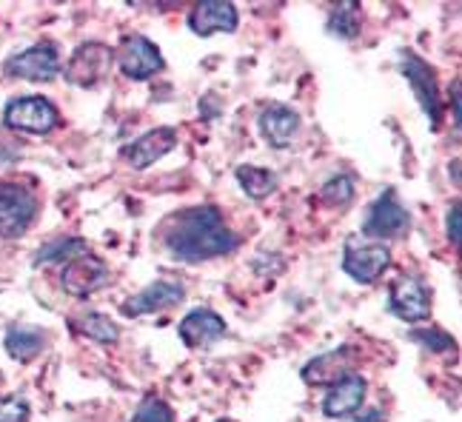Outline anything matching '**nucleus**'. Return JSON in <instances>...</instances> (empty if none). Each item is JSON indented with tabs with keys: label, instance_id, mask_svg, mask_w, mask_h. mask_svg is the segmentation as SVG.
Segmentation results:
<instances>
[{
	"label": "nucleus",
	"instance_id": "obj_6",
	"mask_svg": "<svg viewBox=\"0 0 462 422\" xmlns=\"http://www.w3.org/2000/svg\"><path fill=\"white\" fill-rule=\"evenodd\" d=\"M400 75L408 80V86L414 89L425 117L431 120V126L439 129L442 120V97H439V83L434 69L425 63L414 51H400Z\"/></svg>",
	"mask_w": 462,
	"mask_h": 422
},
{
	"label": "nucleus",
	"instance_id": "obj_8",
	"mask_svg": "<svg viewBox=\"0 0 462 422\" xmlns=\"http://www.w3.org/2000/svg\"><path fill=\"white\" fill-rule=\"evenodd\" d=\"M60 51L55 43H34L23 51L12 55L4 66V72L17 80H32V83H49L60 75Z\"/></svg>",
	"mask_w": 462,
	"mask_h": 422
},
{
	"label": "nucleus",
	"instance_id": "obj_19",
	"mask_svg": "<svg viewBox=\"0 0 462 422\" xmlns=\"http://www.w3.org/2000/svg\"><path fill=\"white\" fill-rule=\"evenodd\" d=\"M6 354L17 362H32L46 348V334L32 326H12L4 337Z\"/></svg>",
	"mask_w": 462,
	"mask_h": 422
},
{
	"label": "nucleus",
	"instance_id": "obj_27",
	"mask_svg": "<svg viewBox=\"0 0 462 422\" xmlns=\"http://www.w3.org/2000/svg\"><path fill=\"white\" fill-rule=\"evenodd\" d=\"M414 340L420 345H425L429 351H451L454 348V337L439 328H429V331H414Z\"/></svg>",
	"mask_w": 462,
	"mask_h": 422
},
{
	"label": "nucleus",
	"instance_id": "obj_13",
	"mask_svg": "<svg viewBox=\"0 0 462 422\" xmlns=\"http://www.w3.org/2000/svg\"><path fill=\"white\" fill-rule=\"evenodd\" d=\"M240 26V14L237 6L231 0H203L191 9L189 14V29L200 38L217 32H235Z\"/></svg>",
	"mask_w": 462,
	"mask_h": 422
},
{
	"label": "nucleus",
	"instance_id": "obj_10",
	"mask_svg": "<svg viewBox=\"0 0 462 422\" xmlns=\"http://www.w3.org/2000/svg\"><path fill=\"white\" fill-rule=\"evenodd\" d=\"M109 280H112L109 266H106L100 257L86 252V254L66 262V269L60 274V286L66 294H72V297H88V294H95V291L109 286Z\"/></svg>",
	"mask_w": 462,
	"mask_h": 422
},
{
	"label": "nucleus",
	"instance_id": "obj_30",
	"mask_svg": "<svg viewBox=\"0 0 462 422\" xmlns=\"http://www.w3.org/2000/svg\"><path fill=\"white\" fill-rule=\"evenodd\" d=\"M451 97H454V123L459 129V80H454V86H451Z\"/></svg>",
	"mask_w": 462,
	"mask_h": 422
},
{
	"label": "nucleus",
	"instance_id": "obj_12",
	"mask_svg": "<svg viewBox=\"0 0 462 422\" xmlns=\"http://www.w3.org/2000/svg\"><path fill=\"white\" fill-rule=\"evenodd\" d=\"M357 357H360L357 348L340 345V348L326 351V354H319L311 362H306L300 377H303L309 385H326V389H331V385H337L340 380L351 377V368L357 362Z\"/></svg>",
	"mask_w": 462,
	"mask_h": 422
},
{
	"label": "nucleus",
	"instance_id": "obj_14",
	"mask_svg": "<svg viewBox=\"0 0 462 422\" xmlns=\"http://www.w3.org/2000/svg\"><path fill=\"white\" fill-rule=\"evenodd\" d=\"M183 286L171 283V280H157V283L146 286L140 294H132L126 303L120 306V311L126 316H143V314H157L169 311L177 303H183Z\"/></svg>",
	"mask_w": 462,
	"mask_h": 422
},
{
	"label": "nucleus",
	"instance_id": "obj_26",
	"mask_svg": "<svg viewBox=\"0 0 462 422\" xmlns=\"http://www.w3.org/2000/svg\"><path fill=\"white\" fill-rule=\"evenodd\" d=\"M29 402L23 397H0V422H29Z\"/></svg>",
	"mask_w": 462,
	"mask_h": 422
},
{
	"label": "nucleus",
	"instance_id": "obj_25",
	"mask_svg": "<svg viewBox=\"0 0 462 422\" xmlns=\"http://www.w3.org/2000/svg\"><path fill=\"white\" fill-rule=\"evenodd\" d=\"M132 422H174V411L166 399L149 397V399L140 402V408H137Z\"/></svg>",
	"mask_w": 462,
	"mask_h": 422
},
{
	"label": "nucleus",
	"instance_id": "obj_31",
	"mask_svg": "<svg viewBox=\"0 0 462 422\" xmlns=\"http://www.w3.org/2000/svg\"><path fill=\"white\" fill-rule=\"evenodd\" d=\"M217 422H228V419H217Z\"/></svg>",
	"mask_w": 462,
	"mask_h": 422
},
{
	"label": "nucleus",
	"instance_id": "obj_29",
	"mask_svg": "<svg viewBox=\"0 0 462 422\" xmlns=\"http://www.w3.org/2000/svg\"><path fill=\"white\" fill-rule=\"evenodd\" d=\"M354 422H385V414H383V408H365Z\"/></svg>",
	"mask_w": 462,
	"mask_h": 422
},
{
	"label": "nucleus",
	"instance_id": "obj_3",
	"mask_svg": "<svg viewBox=\"0 0 462 422\" xmlns=\"http://www.w3.org/2000/svg\"><path fill=\"white\" fill-rule=\"evenodd\" d=\"M4 123H6V129H12V132L49 134V132H55L60 126V112L49 97L26 95V97H14L6 106Z\"/></svg>",
	"mask_w": 462,
	"mask_h": 422
},
{
	"label": "nucleus",
	"instance_id": "obj_1",
	"mask_svg": "<svg viewBox=\"0 0 462 422\" xmlns=\"http://www.w3.org/2000/svg\"><path fill=\"white\" fill-rule=\"evenodd\" d=\"M163 245L177 260L203 262L235 252L240 245V234L226 225L220 208L194 206L177 211L163 223Z\"/></svg>",
	"mask_w": 462,
	"mask_h": 422
},
{
	"label": "nucleus",
	"instance_id": "obj_2",
	"mask_svg": "<svg viewBox=\"0 0 462 422\" xmlns=\"http://www.w3.org/2000/svg\"><path fill=\"white\" fill-rule=\"evenodd\" d=\"M38 195L26 183L0 180V237H23L34 217H38Z\"/></svg>",
	"mask_w": 462,
	"mask_h": 422
},
{
	"label": "nucleus",
	"instance_id": "obj_28",
	"mask_svg": "<svg viewBox=\"0 0 462 422\" xmlns=\"http://www.w3.org/2000/svg\"><path fill=\"white\" fill-rule=\"evenodd\" d=\"M459 215H462L459 203H451L448 217H446V228H448V240H451L454 245H459Z\"/></svg>",
	"mask_w": 462,
	"mask_h": 422
},
{
	"label": "nucleus",
	"instance_id": "obj_9",
	"mask_svg": "<svg viewBox=\"0 0 462 422\" xmlns=\"http://www.w3.org/2000/svg\"><path fill=\"white\" fill-rule=\"evenodd\" d=\"M391 266V249L385 243H360L351 237L343 252V271L354 283L371 286L383 277V271Z\"/></svg>",
	"mask_w": 462,
	"mask_h": 422
},
{
	"label": "nucleus",
	"instance_id": "obj_17",
	"mask_svg": "<svg viewBox=\"0 0 462 422\" xmlns=\"http://www.w3.org/2000/svg\"><path fill=\"white\" fill-rule=\"evenodd\" d=\"M257 126L265 137V143L274 146V149H286L294 143V137L300 132V115L291 109V106L272 103L260 112Z\"/></svg>",
	"mask_w": 462,
	"mask_h": 422
},
{
	"label": "nucleus",
	"instance_id": "obj_22",
	"mask_svg": "<svg viewBox=\"0 0 462 422\" xmlns=\"http://www.w3.org/2000/svg\"><path fill=\"white\" fill-rule=\"evenodd\" d=\"M363 9H360V4H337L334 6V12H331V21H328V32H334L337 38H346V41H351V38H357L360 34V26H363Z\"/></svg>",
	"mask_w": 462,
	"mask_h": 422
},
{
	"label": "nucleus",
	"instance_id": "obj_20",
	"mask_svg": "<svg viewBox=\"0 0 462 422\" xmlns=\"http://www.w3.org/2000/svg\"><path fill=\"white\" fill-rule=\"evenodd\" d=\"M72 328L78 334H83L86 340L92 343H100V345H115L120 340V328L117 323H112L106 314H97V311H86V314H78L72 320Z\"/></svg>",
	"mask_w": 462,
	"mask_h": 422
},
{
	"label": "nucleus",
	"instance_id": "obj_7",
	"mask_svg": "<svg viewBox=\"0 0 462 422\" xmlns=\"http://www.w3.org/2000/svg\"><path fill=\"white\" fill-rule=\"evenodd\" d=\"M388 311L402 323H425L431 316V291L417 274H400L388 291Z\"/></svg>",
	"mask_w": 462,
	"mask_h": 422
},
{
	"label": "nucleus",
	"instance_id": "obj_21",
	"mask_svg": "<svg viewBox=\"0 0 462 422\" xmlns=\"http://www.w3.org/2000/svg\"><path fill=\"white\" fill-rule=\"evenodd\" d=\"M237 180H240V188H243L252 200H265V197L274 195V191H277V178H274V171L260 169V166H240V169H237Z\"/></svg>",
	"mask_w": 462,
	"mask_h": 422
},
{
	"label": "nucleus",
	"instance_id": "obj_4",
	"mask_svg": "<svg viewBox=\"0 0 462 422\" xmlns=\"http://www.w3.org/2000/svg\"><path fill=\"white\" fill-rule=\"evenodd\" d=\"M115 63V49L106 46L100 41H88L80 43L72 58H69L66 69H63V78L69 86H78V89H92V86L103 83L109 69Z\"/></svg>",
	"mask_w": 462,
	"mask_h": 422
},
{
	"label": "nucleus",
	"instance_id": "obj_16",
	"mask_svg": "<svg viewBox=\"0 0 462 422\" xmlns=\"http://www.w3.org/2000/svg\"><path fill=\"white\" fill-rule=\"evenodd\" d=\"M174 146H177V132L171 126H160V129L140 134L132 146L123 149V157H126V163L132 169L143 171L152 163H157L160 157H166Z\"/></svg>",
	"mask_w": 462,
	"mask_h": 422
},
{
	"label": "nucleus",
	"instance_id": "obj_15",
	"mask_svg": "<svg viewBox=\"0 0 462 422\" xmlns=\"http://www.w3.org/2000/svg\"><path fill=\"white\" fill-rule=\"evenodd\" d=\"M177 334H180V340L189 348H206L223 340L226 320L211 308H191L180 320V326H177Z\"/></svg>",
	"mask_w": 462,
	"mask_h": 422
},
{
	"label": "nucleus",
	"instance_id": "obj_11",
	"mask_svg": "<svg viewBox=\"0 0 462 422\" xmlns=\"http://www.w3.org/2000/svg\"><path fill=\"white\" fill-rule=\"evenodd\" d=\"M117 66L129 80H149L166 63H163V55H160V49L149 38H143V34H129L117 49Z\"/></svg>",
	"mask_w": 462,
	"mask_h": 422
},
{
	"label": "nucleus",
	"instance_id": "obj_5",
	"mask_svg": "<svg viewBox=\"0 0 462 422\" xmlns=\"http://www.w3.org/2000/svg\"><path fill=\"white\" fill-rule=\"evenodd\" d=\"M408 225H411V215L405 211L400 203L394 188H385L383 195L368 206L365 220H363V234L374 237V240H394L408 234Z\"/></svg>",
	"mask_w": 462,
	"mask_h": 422
},
{
	"label": "nucleus",
	"instance_id": "obj_24",
	"mask_svg": "<svg viewBox=\"0 0 462 422\" xmlns=\"http://www.w3.org/2000/svg\"><path fill=\"white\" fill-rule=\"evenodd\" d=\"M319 197L328 206H348L354 200V180L348 174H334V178H328L323 188H319Z\"/></svg>",
	"mask_w": 462,
	"mask_h": 422
},
{
	"label": "nucleus",
	"instance_id": "obj_18",
	"mask_svg": "<svg viewBox=\"0 0 462 422\" xmlns=\"http://www.w3.org/2000/svg\"><path fill=\"white\" fill-rule=\"evenodd\" d=\"M365 394H368L365 380L360 374H351L328 389V394L323 397V414L328 419H346L351 414H357L365 402Z\"/></svg>",
	"mask_w": 462,
	"mask_h": 422
},
{
	"label": "nucleus",
	"instance_id": "obj_23",
	"mask_svg": "<svg viewBox=\"0 0 462 422\" xmlns=\"http://www.w3.org/2000/svg\"><path fill=\"white\" fill-rule=\"evenodd\" d=\"M86 240L80 237H66V240H55V243H49L43 245V249L38 252V257H34V262H69V260H75L80 254H86Z\"/></svg>",
	"mask_w": 462,
	"mask_h": 422
}]
</instances>
